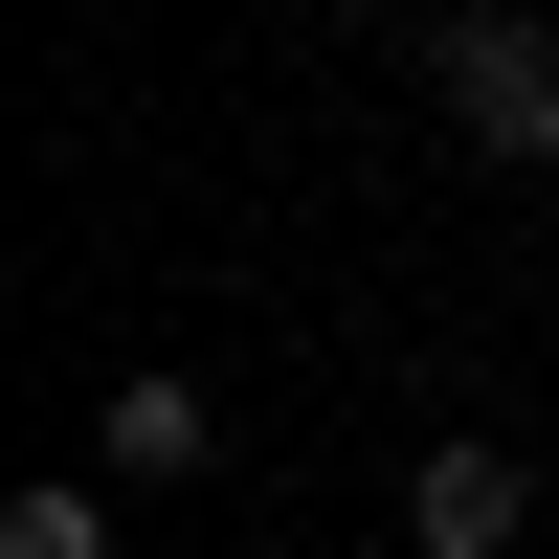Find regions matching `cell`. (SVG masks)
<instances>
[{"instance_id":"2","label":"cell","mask_w":559,"mask_h":559,"mask_svg":"<svg viewBox=\"0 0 559 559\" xmlns=\"http://www.w3.org/2000/svg\"><path fill=\"white\" fill-rule=\"evenodd\" d=\"M515 537H537V448H492V426L403 448V559H515Z\"/></svg>"},{"instance_id":"1","label":"cell","mask_w":559,"mask_h":559,"mask_svg":"<svg viewBox=\"0 0 559 559\" xmlns=\"http://www.w3.org/2000/svg\"><path fill=\"white\" fill-rule=\"evenodd\" d=\"M403 68H426V112L471 134L492 179H559V0H448Z\"/></svg>"},{"instance_id":"3","label":"cell","mask_w":559,"mask_h":559,"mask_svg":"<svg viewBox=\"0 0 559 559\" xmlns=\"http://www.w3.org/2000/svg\"><path fill=\"white\" fill-rule=\"evenodd\" d=\"M90 471H112V492H202V471H224V403L179 381V358H134V381L90 403Z\"/></svg>"},{"instance_id":"4","label":"cell","mask_w":559,"mask_h":559,"mask_svg":"<svg viewBox=\"0 0 559 559\" xmlns=\"http://www.w3.org/2000/svg\"><path fill=\"white\" fill-rule=\"evenodd\" d=\"M0 559H112V471H45V492H0Z\"/></svg>"}]
</instances>
